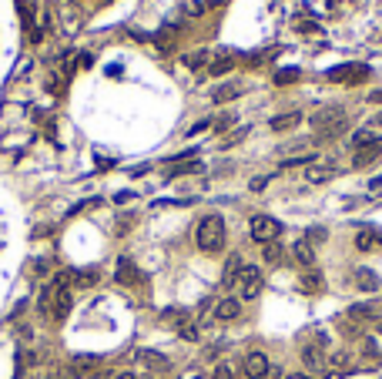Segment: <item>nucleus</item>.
I'll return each mask as SVG.
<instances>
[{
	"mask_svg": "<svg viewBox=\"0 0 382 379\" xmlns=\"http://www.w3.org/2000/svg\"><path fill=\"white\" fill-rule=\"evenodd\" d=\"M178 336L188 339V342H195V339H198V326L191 322L188 315H181V312H178Z\"/></svg>",
	"mask_w": 382,
	"mask_h": 379,
	"instance_id": "nucleus-28",
	"label": "nucleus"
},
{
	"mask_svg": "<svg viewBox=\"0 0 382 379\" xmlns=\"http://www.w3.org/2000/svg\"><path fill=\"white\" fill-rule=\"evenodd\" d=\"M369 67L366 64H339V67H332V71L325 74V81H342V84H362V81H369Z\"/></svg>",
	"mask_w": 382,
	"mask_h": 379,
	"instance_id": "nucleus-4",
	"label": "nucleus"
},
{
	"mask_svg": "<svg viewBox=\"0 0 382 379\" xmlns=\"http://www.w3.org/2000/svg\"><path fill=\"white\" fill-rule=\"evenodd\" d=\"M241 369H245L248 379H265L271 372V363H268V356L265 353H248L245 363H241Z\"/></svg>",
	"mask_w": 382,
	"mask_h": 379,
	"instance_id": "nucleus-8",
	"label": "nucleus"
},
{
	"mask_svg": "<svg viewBox=\"0 0 382 379\" xmlns=\"http://www.w3.org/2000/svg\"><path fill=\"white\" fill-rule=\"evenodd\" d=\"M379 315H382L379 302H356V306H349V319H356V322H369V319H379Z\"/></svg>",
	"mask_w": 382,
	"mask_h": 379,
	"instance_id": "nucleus-14",
	"label": "nucleus"
},
{
	"mask_svg": "<svg viewBox=\"0 0 382 379\" xmlns=\"http://www.w3.org/2000/svg\"><path fill=\"white\" fill-rule=\"evenodd\" d=\"M298 289L309 292V295H318V292L325 289V279H322L315 268H305V275H298Z\"/></svg>",
	"mask_w": 382,
	"mask_h": 379,
	"instance_id": "nucleus-17",
	"label": "nucleus"
},
{
	"mask_svg": "<svg viewBox=\"0 0 382 379\" xmlns=\"http://www.w3.org/2000/svg\"><path fill=\"white\" fill-rule=\"evenodd\" d=\"M241 268H245L241 255H228V262H225V272H222V289H235V285H238Z\"/></svg>",
	"mask_w": 382,
	"mask_h": 379,
	"instance_id": "nucleus-12",
	"label": "nucleus"
},
{
	"mask_svg": "<svg viewBox=\"0 0 382 379\" xmlns=\"http://www.w3.org/2000/svg\"><path fill=\"white\" fill-rule=\"evenodd\" d=\"M238 315H241V299H235V295L218 299V306H215V322H231V319H238Z\"/></svg>",
	"mask_w": 382,
	"mask_h": 379,
	"instance_id": "nucleus-9",
	"label": "nucleus"
},
{
	"mask_svg": "<svg viewBox=\"0 0 382 379\" xmlns=\"http://www.w3.org/2000/svg\"><path fill=\"white\" fill-rule=\"evenodd\" d=\"M205 128H211V121H198V124H191V128H188V138H191V134H201Z\"/></svg>",
	"mask_w": 382,
	"mask_h": 379,
	"instance_id": "nucleus-39",
	"label": "nucleus"
},
{
	"mask_svg": "<svg viewBox=\"0 0 382 379\" xmlns=\"http://www.w3.org/2000/svg\"><path fill=\"white\" fill-rule=\"evenodd\" d=\"M17 10H20V20H24V31L34 27V17H37V0H17Z\"/></svg>",
	"mask_w": 382,
	"mask_h": 379,
	"instance_id": "nucleus-25",
	"label": "nucleus"
},
{
	"mask_svg": "<svg viewBox=\"0 0 382 379\" xmlns=\"http://www.w3.org/2000/svg\"><path fill=\"white\" fill-rule=\"evenodd\" d=\"M114 379H138V376H134V372H118Z\"/></svg>",
	"mask_w": 382,
	"mask_h": 379,
	"instance_id": "nucleus-46",
	"label": "nucleus"
},
{
	"mask_svg": "<svg viewBox=\"0 0 382 379\" xmlns=\"http://www.w3.org/2000/svg\"><path fill=\"white\" fill-rule=\"evenodd\" d=\"M329 369L332 372H349L352 369V356L349 353H332L329 356Z\"/></svg>",
	"mask_w": 382,
	"mask_h": 379,
	"instance_id": "nucleus-29",
	"label": "nucleus"
},
{
	"mask_svg": "<svg viewBox=\"0 0 382 379\" xmlns=\"http://www.w3.org/2000/svg\"><path fill=\"white\" fill-rule=\"evenodd\" d=\"M74 275V285H80V289H91V285H97V268H77V272H71Z\"/></svg>",
	"mask_w": 382,
	"mask_h": 379,
	"instance_id": "nucleus-31",
	"label": "nucleus"
},
{
	"mask_svg": "<svg viewBox=\"0 0 382 379\" xmlns=\"http://www.w3.org/2000/svg\"><path fill=\"white\" fill-rule=\"evenodd\" d=\"M366 356H372V359L379 356V349H375V342H372V339H366Z\"/></svg>",
	"mask_w": 382,
	"mask_h": 379,
	"instance_id": "nucleus-42",
	"label": "nucleus"
},
{
	"mask_svg": "<svg viewBox=\"0 0 382 379\" xmlns=\"http://www.w3.org/2000/svg\"><path fill=\"white\" fill-rule=\"evenodd\" d=\"M235 124H238V114H235V111H225V114H218L215 121H211V131H215V134H225V131L235 128Z\"/></svg>",
	"mask_w": 382,
	"mask_h": 379,
	"instance_id": "nucleus-26",
	"label": "nucleus"
},
{
	"mask_svg": "<svg viewBox=\"0 0 382 379\" xmlns=\"http://www.w3.org/2000/svg\"><path fill=\"white\" fill-rule=\"evenodd\" d=\"M375 145H382V131H379V128H359L356 134H352V141H349L352 151H362V148H375Z\"/></svg>",
	"mask_w": 382,
	"mask_h": 379,
	"instance_id": "nucleus-10",
	"label": "nucleus"
},
{
	"mask_svg": "<svg viewBox=\"0 0 382 379\" xmlns=\"http://www.w3.org/2000/svg\"><path fill=\"white\" fill-rule=\"evenodd\" d=\"M379 242H382V235L375 232V228H359V235H356V249L359 252H372Z\"/></svg>",
	"mask_w": 382,
	"mask_h": 379,
	"instance_id": "nucleus-20",
	"label": "nucleus"
},
{
	"mask_svg": "<svg viewBox=\"0 0 382 379\" xmlns=\"http://www.w3.org/2000/svg\"><path fill=\"white\" fill-rule=\"evenodd\" d=\"M379 332H382V322H379Z\"/></svg>",
	"mask_w": 382,
	"mask_h": 379,
	"instance_id": "nucleus-48",
	"label": "nucleus"
},
{
	"mask_svg": "<svg viewBox=\"0 0 382 379\" xmlns=\"http://www.w3.org/2000/svg\"><path fill=\"white\" fill-rule=\"evenodd\" d=\"M379 154H382V145H375V148H362V151H352V168H369V165H372Z\"/></svg>",
	"mask_w": 382,
	"mask_h": 379,
	"instance_id": "nucleus-22",
	"label": "nucleus"
},
{
	"mask_svg": "<svg viewBox=\"0 0 382 379\" xmlns=\"http://www.w3.org/2000/svg\"><path fill=\"white\" fill-rule=\"evenodd\" d=\"M285 379H312V376H309V372H288Z\"/></svg>",
	"mask_w": 382,
	"mask_h": 379,
	"instance_id": "nucleus-45",
	"label": "nucleus"
},
{
	"mask_svg": "<svg viewBox=\"0 0 382 379\" xmlns=\"http://www.w3.org/2000/svg\"><path fill=\"white\" fill-rule=\"evenodd\" d=\"M262 285H265V279H262V268H255V265H245L241 268V275H238V295L241 299H258L262 295Z\"/></svg>",
	"mask_w": 382,
	"mask_h": 379,
	"instance_id": "nucleus-5",
	"label": "nucleus"
},
{
	"mask_svg": "<svg viewBox=\"0 0 382 379\" xmlns=\"http://www.w3.org/2000/svg\"><path fill=\"white\" fill-rule=\"evenodd\" d=\"M211 379H231V369L228 366H218V369L211 372Z\"/></svg>",
	"mask_w": 382,
	"mask_h": 379,
	"instance_id": "nucleus-40",
	"label": "nucleus"
},
{
	"mask_svg": "<svg viewBox=\"0 0 382 379\" xmlns=\"http://www.w3.org/2000/svg\"><path fill=\"white\" fill-rule=\"evenodd\" d=\"M138 279H141V272L134 268V262H131V258H118V268H114V282H118V285H134Z\"/></svg>",
	"mask_w": 382,
	"mask_h": 379,
	"instance_id": "nucleus-15",
	"label": "nucleus"
},
{
	"mask_svg": "<svg viewBox=\"0 0 382 379\" xmlns=\"http://www.w3.org/2000/svg\"><path fill=\"white\" fill-rule=\"evenodd\" d=\"M379 124H382V114H379V118H375V128H379Z\"/></svg>",
	"mask_w": 382,
	"mask_h": 379,
	"instance_id": "nucleus-47",
	"label": "nucleus"
},
{
	"mask_svg": "<svg viewBox=\"0 0 382 379\" xmlns=\"http://www.w3.org/2000/svg\"><path fill=\"white\" fill-rule=\"evenodd\" d=\"M134 359L151 372H168L171 369V359L165 353H154V349H134Z\"/></svg>",
	"mask_w": 382,
	"mask_h": 379,
	"instance_id": "nucleus-7",
	"label": "nucleus"
},
{
	"mask_svg": "<svg viewBox=\"0 0 382 379\" xmlns=\"http://www.w3.org/2000/svg\"><path fill=\"white\" fill-rule=\"evenodd\" d=\"M352 285H356L359 292H379V275H375L372 268H356V272H352Z\"/></svg>",
	"mask_w": 382,
	"mask_h": 379,
	"instance_id": "nucleus-16",
	"label": "nucleus"
},
{
	"mask_svg": "<svg viewBox=\"0 0 382 379\" xmlns=\"http://www.w3.org/2000/svg\"><path fill=\"white\" fill-rule=\"evenodd\" d=\"M248 235H252L255 242L268 245V242H275V238L282 235V222L279 218H271V215H252V222H248Z\"/></svg>",
	"mask_w": 382,
	"mask_h": 379,
	"instance_id": "nucleus-3",
	"label": "nucleus"
},
{
	"mask_svg": "<svg viewBox=\"0 0 382 379\" xmlns=\"http://www.w3.org/2000/svg\"><path fill=\"white\" fill-rule=\"evenodd\" d=\"M205 61H211V54H208L205 47H198V50H191V54H184V57H181V64L188 67V71H198Z\"/></svg>",
	"mask_w": 382,
	"mask_h": 379,
	"instance_id": "nucleus-24",
	"label": "nucleus"
},
{
	"mask_svg": "<svg viewBox=\"0 0 382 379\" xmlns=\"http://www.w3.org/2000/svg\"><path fill=\"white\" fill-rule=\"evenodd\" d=\"M295 27L302 34H318V24H312V20H295Z\"/></svg>",
	"mask_w": 382,
	"mask_h": 379,
	"instance_id": "nucleus-37",
	"label": "nucleus"
},
{
	"mask_svg": "<svg viewBox=\"0 0 382 379\" xmlns=\"http://www.w3.org/2000/svg\"><path fill=\"white\" fill-rule=\"evenodd\" d=\"M329 238V228H322V225H312L309 232H305V242L312 245V249H315V245H322Z\"/></svg>",
	"mask_w": 382,
	"mask_h": 379,
	"instance_id": "nucleus-32",
	"label": "nucleus"
},
{
	"mask_svg": "<svg viewBox=\"0 0 382 379\" xmlns=\"http://www.w3.org/2000/svg\"><path fill=\"white\" fill-rule=\"evenodd\" d=\"M91 64H94V54H91V50H80V54H74V67H80V71H88Z\"/></svg>",
	"mask_w": 382,
	"mask_h": 379,
	"instance_id": "nucleus-36",
	"label": "nucleus"
},
{
	"mask_svg": "<svg viewBox=\"0 0 382 379\" xmlns=\"http://www.w3.org/2000/svg\"><path fill=\"white\" fill-rule=\"evenodd\" d=\"M302 363L309 372H318V376H325L329 372V356L322 346H315V342H309V346H302Z\"/></svg>",
	"mask_w": 382,
	"mask_h": 379,
	"instance_id": "nucleus-6",
	"label": "nucleus"
},
{
	"mask_svg": "<svg viewBox=\"0 0 382 379\" xmlns=\"http://www.w3.org/2000/svg\"><path fill=\"white\" fill-rule=\"evenodd\" d=\"M238 94H241V84L228 81V84H218V91L211 94V101H215V104H228V101H235Z\"/></svg>",
	"mask_w": 382,
	"mask_h": 379,
	"instance_id": "nucleus-21",
	"label": "nucleus"
},
{
	"mask_svg": "<svg viewBox=\"0 0 382 379\" xmlns=\"http://www.w3.org/2000/svg\"><path fill=\"white\" fill-rule=\"evenodd\" d=\"M369 192H382V175H379V178H372V181H369Z\"/></svg>",
	"mask_w": 382,
	"mask_h": 379,
	"instance_id": "nucleus-43",
	"label": "nucleus"
},
{
	"mask_svg": "<svg viewBox=\"0 0 382 379\" xmlns=\"http://www.w3.org/2000/svg\"><path fill=\"white\" fill-rule=\"evenodd\" d=\"M352 118L345 114L342 104H329V107H318L312 114V128H315V141H335L349 131Z\"/></svg>",
	"mask_w": 382,
	"mask_h": 379,
	"instance_id": "nucleus-1",
	"label": "nucleus"
},
{
	"mask_svg": "<svg viewBox=\"0 0 382 379\" xmlns=\"http://www.w3.org/2000/svg\"><path fill=\"white\" fill-rule=\"evenodd\" d=\"M292 258H295L302 268H312V265H315V249H312L305 238H298V242L292 245Z\"/></svg>",
	"mask_w": 382,
	"mask_h": 379,
	"instance_id": "nucleus-18",
	"label": "nucleus"
},
{
	"mask_svg": "<svg viewBox=\"0 0 382 379\" xmlns=\"http://www.w3.org/2000/svg\"><path fill=\"white\" fill-rule=\"evenodd\" d=\"M248 131H252V128H248V124H245V128H235V131H231L228 138H225V145H222V148H231V145H238L241 138H248Z\"/></svg>",
	"mask_w": 382,
	"mask_h": 379,
	"instance_id": "nucleus-35",
	"label": "nucleus"
},
{
	"mask_svg": "<svg viewBox=\"0 0 382 379\" xmlns=\"http://www.w3.org/2000/svg\"><path fill=\"white\" fill-rule=\"evenodd\" d=\"M298 165H315V154H292L282 161V168H298Z\"/></svg>",
	"mask_w": 382,
	"mask_h": 379,
	"instance_id": "nucleus-34",
	"label": "nucleus"
},
{
	"mask_svg": "<svg viewBox=\"0 0 382 379\" xmlns=\"http://www.w3.org/2000/svg\"><path fill=\"white\" fill-rule=\"evenodd\" d=\"M181 14L184 17H201V14H205V0H184Z\"/></svg>",
	"mask_w": 382,
	"mask_h": 379,
	"instance_id": "nucleus-33",
	"label": "nucleus"
},
{
	"mask_svg": "<svg viewBox=\"0 0 382 379\" xmlns=\"http://www.w3.org/2000/svg\"><path fill=\"white\" fill-rule=\"evenodd\" d=\"M205 168V165L201 161H181V165H175V168H168V181H171V178H181V175H191V171H201Z\"/></svg>",
	"mask_w": 382,
	"mask_h": 379,
	"instance_id": "nucleus-30",
	"label": "nucleus"
},
{
	"mask_svg": "<svg viewBox=\"0 0 382 379\" xmlns=\"http://www.w3.org/2000/svg\"><path fill=\"white\" fill-rule=\"evenodd\" d=\"M339 175V168H335L332 161H315V165H309V171H305V181L309 185H322V181H332V178Z\"/></svg>",
	"mask_w": 382,
	"mask_h": 379,
	"instance_id": "nucleus-11",
	"label": "nucleus"
},
{
	"mask_svg": "<svg viewBox=\"0 0 382 379\" xmlns=\"http://www.w3.org/2000/svg\"><path fill=\"white\" fill-rule=\"evenodd\" d=\"M195 242L205 255H215L225 249V218L222 215H205L195 228Z\"/></svg>",
	"mask_w": 382,
	"mask_h": 379,
	"instance_id": "nucleus-2",
	"label": "nucleus"
},
{
	"mask_svg": "<svg viewBox=\"0 0 382 379\" xmlns=\"http://www.w3.org/2000/svg\"><path fill=\"white\" fill-rule=\"evenodd\" d=\"M298 77H302V71H298V67H282V71H275V74H271V84L285 88V84H295Z\"/></svg>",
	"mask_w": 382,
	"mask_h": 379,
	"instance_id": "nucleus-23",
	"label": "nucleus"
},
{
	"mask_svg": "<svg viewBox=\"0 0 382 379\" xmlns=\"http://www.w3.org/2000/svg\"><path fill=\"white\" fill-rule=\"evenodd\" d=\"M369 101H372V104H382V91H372V94H369Z\"/></svg>",
	"mask_w": 382,
	"mask_h": 379,
	"instance_id": "nucleus-44",
	"label": "nucleus"
},
{
	"mask_svg": "<svg viewBox=\"0 0 382 379\" xmlns=\"http://www.w3.org/2000/svg\"><path fill=\"white\" fill-rule=\"evenodd\" d=\"M231 67H235V50H218V54H211V61H208V74H228Z\"/></svg>",
	"mask_w": 382,
	"mask_h": 379,
	"instance_id": "nucleus-13",
	"label": "nucleus"
},
{
	"mask_svg": "<svg viewBox=\"0 0 382 379\" xmlns=\"http://www.w3.org/2000/svg\"><path fill=\"white\" fill-rule=\"evenodd\" d=\"M131 198H134V192H121V195H114V202H118V205H124V202H131Z\"/></svg>",
	"mask_w": 382,
	"mask_h": 379,
	"instance_id": "nucleus-41",
	"label": "nucleus"
},
{
	"mask_svg": "<svg viewBox=\"0 0 382 379\" xmlns=\"http://www.w3.org/2000/svg\"><path fill=\"white\" fill-rule=\"evenodd\" d=\"M262 255H265V262H268V265H282V262H285V249H282L279 242H268L262 249Z\"/></svg>",
	"mask_w": 382,
	"mask_h": 379,
	"instance_id": "nucleus-27",
	"label": "nucleus"
},
{
	"mask_svg": "<svg viewBox=\"0 0 382 379\" xmlns=\"http://www.w3.org/2000/svg\"><path fill=\"white\" fill-rule=\"evenodd\" d=\"M268 181H271V175H262V178H255V181H252V192H262V188L268 185Z\"/></svg>",
	"mask_w": 382,
	"mask_h": 379,
	"instance_id": "nucleus-38",
	"label": "nucleus"
},
{
	"mask_svg": "<svg viewBox=\"0 0 382 379\" xmlns=\"http://www.w3.org/2000/svg\"><path fill=\"white\" fill-rule=\"evenodd\" d=\"M298 121H302V114H298V111H285V114L268 118V128L271 131H288V128H298Z\"/></svg>",
	"mask_w": 382,
	"mask_h": 379,
	"instance_id": "nucleus-19",
	"label": "nucleus"
}]
</instances>
